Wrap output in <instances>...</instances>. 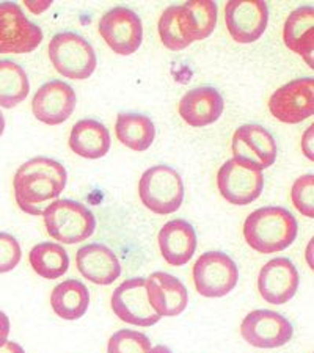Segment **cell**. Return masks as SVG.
<instances>
[{"label": "cell", "instance_id": "4316f807", "mask_svg": "<svg viewBox=\"0 0 314 353\" xmlns=\"http://www.w3.org/2000/svg\"><path fill=\"white\" fill-rule=\"evenodd\" d=\"M30 83L24 68L13 60H0V107L13 109L28 96Z\"/></svg>", "mask_w": 314, "mask_h": 353}, {"label": "cell", "instance_id": "52a82bcc", "mask_svg": "<svg viewBox=\"0 0 314 353\" xmlns=\"http://www.w3.org/2000/svg\"><path fill=\"white\" fill-rule=\"evenodd\" d=\"M41 41V28L27 19L18 3H0V54H30Z\"/></svg>", "mask_w": 314, "mask_h": 353}, {"label": "cell", "instance_id": "ffe728a7", "mask_svg": "<svg viewBox=\"0 0 314 353\" xmlns=\"http://www.w3.org/2000/svg\"><path fill=\"white\" fill-rule=\"evenodd\" d=\"M225 109L224 96L213 87H198L182 96L179 117L192 128H204L215 123Z\"/></svg>", "mask_w": 314, "mask_h": 353}, {"label": "cell", "instance_id": "f546056e", "mask_svg": "<svg viewBox=\"0 0 314 353\" xmlns=\"http://www.w3.org/2000/svg\"><path fill=\"white\" fill-rule=\"evenodd\" d=\"M295 209L308 219H314V176L305 174L297 179L291 190Z\"/></svg>", "mask_w": 314, "mask_h": 353}, {"label": "cell", "instance_id": "7c38bea8", "mask_svg": "<svg viewBox=\"0 0 314 353\" xmlns=\"http://www.w3.org/2000/svg\"><path fill=\"white\" fill-rule=\"evenodd\" d=\"M241 334L250 345L258 349H277L288 344L294 328L286 317L271 310H255L244 317Z\"/></svg>", "mask_w": 314, "mask_h": 353}, {"label": "cell", "instance_id": "5b68a950", "mask_svg": "<svg viewBox=\"0 0 314 353\" xmlns=\"http://www.w3.org/2000/svg\"><path fill=\"white\" fill-rule=\"evenodd\" d=\"M49 59L57 72L72 81H84L95 72L98 59L95 49L82 35L61 32L50 39Z\"/></svg>", "mask_w": 314, "mask_h": 353}, {"label": "cell", "instance_id": "30bf717a", "mask_svg": "<svg viewBox=\"0 0 314 353\" xmlns=\"http://www.w3.org/2000/svg\"><path fill=\"white\" fill-rule=\"evenodd\" d=\"M269 110L278 121L297 124L314 113V79L300 77L279 87L269 99Z\"/></svg>", "mask_w": 314, "mask_h": 353}, {"label": "cell", "instance_id": "8d00e7d4", "mask_svg": "<svg viewBox=\"0 0 314 353\" xmlns=\"http://www.w3.org/2000/svg\"><path fill=\"white\" fill-rule=\"evenodd\" d=\"M3 130H5V118L2 115V112H0V137H2Z\"/></svg>", "mask_w": 314, "mask_h": 353}, {"label": "cell", "instance_id": "2e32d148", "mask_svg": "<svg viewBox=\"0 0 314 353\" xmlns=\"http://www.w3.org/2000/svg\"><path fill=\"white\" fill-rule=\"evenodd\" d=\"M299 272L288 258L271 259L258 276L259 295L271 305H284L299 289Z\"/></svg>", "mask_w": 314, "mask_h": 353}, {"label": "cell", "instance_id": "d6a6232c", "mask_svg": "<svg viewBox=\"0 0 314 353\" xmlns=\"http://www.w3.org/2000/svg\"><path fill=\"white\" fill-rule=\"evenodd\" d=\"M10 334V319L3 311H0V347L8 341Z\"/></svg>", "mask_w": 314, "mask_h": 353}, {"label": "cell", "instance_id": "e575fe53", "mask_svg": "<svg viewBox=\"0 0 314 353\" xmlns=\"http://www.w3.org/2000/svg\"><path fill=\"white\" fill-rule=\"evenodd\" d=\"M0 353H26L24 349L13 341H7L2 347H0Z\"/></svg>", "mask_w": 314, "mask_h": 353}, {"label": "cell", "instance_id": "83f0119b", "mask_svg": "<svg viewBox=\"0 0 314 353\" xmlns=\"http://www.w3.org/2000/svg\"><path fill=\"white\" fill-rule=\"evenodd\" d=\"M157 30L164 46L170 50L179 52V50L190 46L184 38V33H182L179 22V5H171V7L164 10L161 19H159Z\"/></svg>", "mask_w": 314, "mask_h": 353}, {"label": "cell", "instance_id": "5bb4252c", "mask_svg": "<svg viewBox=\"0 0 314 353\" xmlns=\"http://www.w3.org/2000/svg\"><path fill=\"white\" fill-rule=\"evenodd\" d=\"M269 22V8L262 0H233L225 7V24L236 43L258 41Z\"/></svg>", "mask_w": 314, "mask_h": 353}, {"label": "cell", "instance_id": "4fadbf2b", "mask_svg": "<svg viewBox=\"0 0 314 353\" xmlns=\"http://www.w3.org/2000/svg\"><path fill=\"white\" fill-rule=\"evenodd\" d=\"M233 159L256 170H266L277 161V143L273 135L259 124L237 128L231 140Z\"/></svg>", "mask_w": 314, "mask_h": 353}, {"label": "cell", "instance_id": "8992f818", "mask_svg": "<svg viewBox=\"0 0 314 353\" xmlns=\"http://www.w3.org/2000/svg\"><path fill=\"white\" fill-rule=\"evenodd\" d=\"M192 275L197 292L208 299L225 297L239 281L236 263L222 252L203 253L193 265Z\"/></svg>", "mask_w": 314, "mask_h": 353}, {"label": "cell", "instance_id": "1f68e13d", "mask_svg": "<svg viewBox=\"0 0 314 353\" xmlns=\"http://www.w3.org/2000/svg\"><path fill=\"white\" fill-rule=\"evenodd\" d=\"M24 5L26 7L32 11L33 14H41L43 11L48 10L50 5H52V2L50 0H37V2H32V0H24Z\"/></svg>", "mask_w": 314, "mask_h": 353}, {"label": "cell", "instance_id": "d590c367", "mask_svg": "<svg viewBox=\"0 0 314 353\" xmlns=\"http://www.w3.org/2000/svg\"><path fill=\"white\" fill-rule=\"evenodd\" d=\"M150 353H173V352H171L168 347H165V345H156V347H153Z\"/></svg>", "mask_w": 314, "mask_h": 353}, {"label": "cell", "instance_id": "836d02e7", "mask_svg": "<svg viewBox=\"0 0 314 353\" xmlns=\"http://www.w3.org/2000/svg\"><path fill=\"white\" fill-rule=\"evenodd\" d=\"M314 126H310V129L305 130L304 134V139H302V148H304V152L305 156L313 161V129Z\"/></svg>", "mask_w": 314, "mask_h": 353}, {"label": "cell", "instance_id": "7402d4cb", "mask_svg": "<svg viewBox=\"0 0 314 353\" xmlns=\"http://www.w3.org/2000/svg\"><path fill=\"white\" fill-rule=\"evenodd\" d=\"M112 139L104 124L96 119H81L70 134V148L74 154L84 159H101L110 150Z\"/></svg>", "mask_w": 314, "mask_h": 353}, {"label": "cell", "instance_id": "ba28073f", "mask_svg": "<svg viewBox=\"0 0 314 353\" xmlns=\"http://www.w3.org/2000/svg\"><path fill=\"white\" fill-rule=\"evenodd\" d=\"M217 187L228 203L247 206L259 198L264 187V176L261 170L239 162L236 159H230L217 173Z\"/></svg>", "mask_w": 314, "mask_h": 353}, {"label": "cell", "instance_id": "ac0fdd59", "mask_svg": "<svg viewBox=\"0 0 314 353\" xmlns=\"http://www.w3.org/2000/svg\"><path fill=\"white\" fill-rule=\"evenodd\" d=\"M157 243L165 263L173 267L186 265L197 250L195 230L182 219L170 220L159 231Z\"/></svg>", "mask_w": 314, "mask_h": 353}, {"label": "cell", "instance_id": "d4e9b609", "mask_svg": "<svg viewBox=\"0 0 314 353\" xmlns=\"http://www.w3.org/2000/svg\"><path fill=\"white\" fill-rule=\"evenodd\" d=\"M118 140L129 150L144 152L156 139V128L146 115L141 113H119L115 123Z\"/></svg>", "mask_w": 314, "mask_h": 353}, {"label": "cell", "instance_id": "603a6c76", "mask_svg": "<svg viewBox=\"0 0 314 353\" xmlns=\"http://www.w3.org/2000/svg\"><path fill=\"white\" fill-rule=\"evenodd\" d=\"M179 22L188 44L206 39L217 24V5L210 0H190L179 5Z\"/></svg>", "mask_w": 314, "mask_h": 353}, {"label": "cell", "instance_id": "3957f363", "mask_svg": "<svg viewBox=\"0 0 314 353\" xmlns=\"http://www.w3.org/2000/svg\"><path fill=\"white\" fill-rule=\"evenodd\" d=\"M48 234L60 243L74 245L87 241L96 230V219L82 203L72 199H55L44 209Z\"/></svg>", "mask_w": 314, "mask_h": 353}, {"label": "cell", "instance_id": "f1b7e54d", "mask_svg": "<svg viewBox=\"0 0 314 353\" xmlns=\"http://www.w3.org/2000/svg\"><path fill=\"white\" fill-rule=\"evenodd\" d=\"M151 341L135 330H119L108 339L107 353H150Z\"/></svg>", "mask_w": 314, "mask_h": 353}, {"label": "cell", "instance_id": "cb8c5ba5", "mask_svg": "<svg viewBox=\"0 0 314 353\" xmlns=\"http://www.w3.org/2000/svg\"><path fill=\"white\" fill-rule=\"evenodd\" d=\"M90 292L79 280H66L54 288L50 294V306L57 316L65 321H77L88 310Z\"/></svg>", "mask_w": 314, "mask_h": 353}, {"label": "cell", "instance_id": "8fae6325", "mask_svg": "<svg viewBox=\"0 0 314 353\" xmlns=\"http://www.w3.org/2000/svg\"><path fill=\"white\" fill-rule=\"evenodd\" d=\"M112 310L119 321L135 327H153L161 316L151 308L144 278H130L113 290L110 299Z\"/></svg>", "mask_w": 314, "mask_h": 353}, {"label": "cell", "instance_id": "7a4b0ae2", "mask_svg": "<svg viewBox=\"0 0 314 353\" xmlns=\"http://www.w3.org/2000/svg\"><path fill=\"white\" fill-rule=\"evenodd\" d=\"M242 232L248 247L261 254H271L291 247L299 226L288 209L267 206L253 210L245 219Z\"/></svg>", "mask_w": 314, "mask_h": 353}, {"label": "cell", "instance_id": "e0dca14e", "mask_svg": "<svg viewBox=\"0 0 314 353\" xmlns=\"http://www.w3.org/2000/svg\"><path fill=\"white\" fill-rule=\"evenodd\" d=\"M146 294L151 308L161 317H176L188 305L187 288L178 278L165 272H154L146 280Z\"/></svg>", "mask_w": 314, "mask_h": 353}, {"label": "cell", "instance_id": "44dd1931", "mask_svg": "<svg viewBox=\"0 0 314 353\" xmlns=\"http://www.w3.org/2000/svg\"><path fill=\"white\" fill-rule=\"evenodd\" d=\"M283 41L286 48L299 54L308 66H314V10L300 7L288 16L283 27Z\"/></svg>", "mask_w": 314, "mask_h": 353}, {"label": "cell", "instance_id": "277c9868", "mask_svg": "<svg viewBox=\"0 0 314 353\" xmlns=\"http://www.w3.org/2000/svg\"><path fill=\"white\" fill-rule=\"evenodd\" d=\"M139 195L144 206L157 215L176 212L184 201V182L168 165H154L141 174Z\"/></svg>", "mask_w": 314, "mask_h": 353}, {"label": "cell", "instance_id": "9a60e30c", "mask_svg": "<svg viewBox=\"0 0 314 353\" xmlns=\"http://www.w3.org/2000/svg\"><path fill=\"white\" fill-rule=\"evenodd\" d=\"M76 104L77 96L72 87L63 81H50L33 96L32 112L38 121L57 126L72 115Z\"/></svg>", "mask_w": 314, "mask_h": 353}, {"label": "cell", "instance_id": "d6986e66", "mask_svg": "<svg viewBox=\"0 0 314 353\" xmlns=\"http://www.w3.org/2000/svg\"><path fill=\"white\" fill-rule=\"evenodd\" d=\"M77 270L88 281L108 286L121 275V264L117 254L102 243L85 245L76 256Z\"/></svg>", "mask_w": 314, "mask_h": 353}, {"label": "cell", "instance_id": "9c48e42d", "mask_svg": "<svg viewBox=\"0 0 314 353\" xmlns=\"http://www.w3.org/2000/svg\"><path fill=\"white\" fill-rule=\"evenodd\" d=\"M99 35L113 52L130 55L139 50L144 41V24L133 10L117 7L102 16Z\"/></svg>", "mask_w": 314, "mask_h": 353}, {"label": "cell", "instance_id": "4dcf8cb0", "mask_svg": "<svg viewBox=\"0 0 314 353\" xmlns=\"http://www.w3.org/2000/svg\"><path fill=\"white\" fill-rule=\"evenodd\" d=\"M21 258L19 242L8 232H0V273L14 270L19 265Z\"/></svg>", "mask_w": 314, "mask_h": 353}, {"label": "cell", "instance_id": "484cf974", "mask_svg": "<svg viewBox=\"0 0 314 353\" xmlns=\"http://www.w3.org/2000/svg\"><path fill=\"white\" fill-rule=\"evenodd\" d=\"M32 269L44 280H57L70 269V256L57 242H43L32 248L28 254Z\"/></svg>", "mask_w": 314, "mask_h": 353}, {"label": "cell", "instance_id": "6da1fadb", "mask_svg": "<svg viewBox=\"0 0 314 353\" xmlns=\"http://www.w3.org/2000/svg\"><path fill=\"white\" fill-rule=\"evenodd\" d=\"M66 181L68 173L60 162L43 156L33 157L14 174V199L26 214L43 215L44 209L65 190Z\"/></svg>", "mask_w": 314, "mask_h": 353}]
</instances>
